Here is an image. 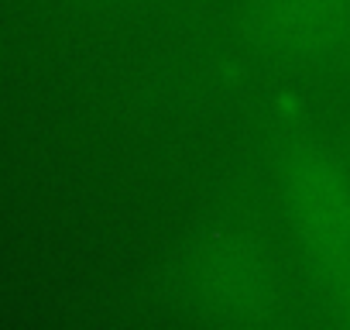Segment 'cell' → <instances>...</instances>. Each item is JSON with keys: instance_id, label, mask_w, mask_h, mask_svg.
Segmentation results:
<instances>
[{"instance_id": "6da1fadb", "label": "cell", "mask_w": 350, "mask_h": 330, "mask_svg": "<svg viewBox=\"0 0 350 330\" xmlns=\"http://www.w3.org/2000/svg\"><path fill=\"white\" fill-rule=\"evenodd\" d=\"M282 203L306 255L329 268L350 255V176L319 144H295L282 162Z\"/></svg>"}, {"instance_id": "7a4b0ae2", "label": "cell", "mask_w": 350, "mask_h": 330, "mask_svg": "<svg viewBox=\"0 0 350 330\" xmlns=\"http://www.w3.org/2000/svg\"><path fill=\"white\" fill-rule=\"evenodd\" d=\"M237 25L251 49L309 62L350 42V0H244Z\"/></svg>"}, {"instance_id": "3957f363", "label": "cell", "mask_w": 350, "mask_h": 330, "mask_svg": "<svg viewBox=\"0 0 350 330\" xmlns=\"http://www.w3.org/2000/svg\"><path fill=\"white\" fill-rule=\"evenodd\" d=\"M193 292L203 309L234 323H265L278 309L275 272L261 251L244 241L210 248L193 272Z\"/></svg>"}, {"instance_id": "277c9868", "label": "cell", "mask_w": 350, "mask_h": 330, "mask_svg": "<svg viewBox=\"0 0 350 330\" xmlns=\"http://www.w3.org/2000/svg\"><path fill=\"white\" fill-rule=\"evenodd\" d=\"M326 275V299L350 320V255L329 268H319Z\"/></svg>"}]
</instances>
